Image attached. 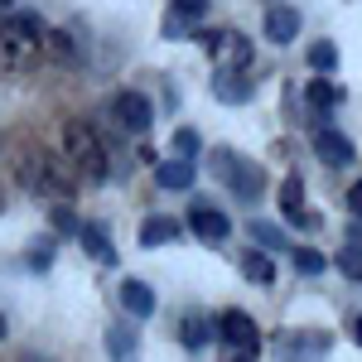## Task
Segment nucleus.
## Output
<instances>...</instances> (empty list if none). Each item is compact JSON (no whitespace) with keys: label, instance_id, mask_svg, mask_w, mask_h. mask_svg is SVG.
Segmentation results:
<instances>
[{"label":"nucleus","instance_id":"obj_1","mask_svg":"<svg viewBox=\"0 0 362 362\" xmlns=\"http://www.w3.org/2000/svg\"><path fill=\"white\" fill-rule=\"evenodd\" d=\"M15 179L29 194H54V198H73L83 184L78 169L63 155H49V150H15Z\"/></svg>","mask_w":362,"mask_h":362},{"label":"nucleus","instance_id":"obj_2","mask_svg":"<svg viewBox=\"0 0 362 362\" xmlns=\"http://www.w3.org/2000/svg\"><path fill=\"white\" fill-rule=\"evenodd\" d=\"M58 140H63V160L78 169V179H83V184H107V174H112L107 145H102V136L87 126L83 116H68V121H63V131H58Z\"/></svg>","mask_w":362,"mask_h":362},{"label":"nucleus","instance_id":"obj_3","mask_svg":"<svg viewBox=\"0 0 362 362\" xmlns=\"http://www.w3.org/2000/svg\"><path fill=\"white\" fill-rule=\"evenodd\" d=\"M44 34H49V25H44L39 15H15V20H5V25H0V68H5V73L29 68L34 58L44 54Z\"/></svg>","mask_w":362,"mask_h":362},{"label":"nucleus","instance_id":"obj_4","mask_svg":"<svg viewBox=\"0 0 362 362\" xmlns=\"http://www.w3.org/2000/svg\"><path fill=\"white\" fill-rule=\"evenodd\" d=\"M208 169H213L242 203H256V198L266 194V169L256 165V160H247V155H237V150H213V155H208Z\"/></svg>","mask_w":362,"mask_h":362},{"label":"nucleus","instance_id":"obj_5","mask_svg":"<svg viewBox=\"0 0 362 362\" xmlns=\"http://www.w3.org/2000/svg\"><path fill=\"white\" fill-rule=\"evenodd\" d=\"M208 49H213V68H218V73H242L251 63V39L242 29H218V34L208 39Z\"/></svg>","mask_w":362,"mask_h":362},{"label":"nucleus","instance_id":"obj_6","mask_svg":"<svg viewBox=\"0 0 362 362\" xmlns=\"http://www.w3.org/2000/svg\"><path fill=\"white\" fill-rule=\"evenodd\" d=\"M112 116L121 131H131V136H145L150 131V121H155V107H150V97H140V92H116L112 97Z\"/></svg>","mask_w":362,"mask_h":362},{"label":"nucleus","instance_id":"obj_7","mask_svg":"<svg viewBox=\"0 0 362 362\" xmlns=\"http://www.w3.org/2000/svg\"><path fill=\"white\" fill-rule=\"evenodd\" d=\"M329 348H334V338L324 334V329H309V334H280L276 338V353L285 362H319Z\"/></svg>","mask_w":362,"mask_h":362},{"label":"nucleus","instance_id":"obj_8","mask_svg":"<svg viewBox=\"0 0 362 362\" xmlns=\"http://www.w3.org/2000/svg\"><path fill=\"white\" fill-rule=\"evenodd\" d=\"M218 338H223V343H232L242 358H251V353L261 348V329L251 324V314H242V309H227L223 319H218Z\"/></svg>","mask_w":362,"mask_h":362},{"label":"nucleus","instance_id":"obj_9","mask_svg":"<svg viewBox=\"0 0 362 362\" xmlns=\"http://www.w3.org/2000/svg\"><path fill=\"white\" fill-rule=\"evenodd\" d=\"M280 213H285L295 227H319L324 223L319 213L305 208V179H300V174H285V184H280Z\"/></svg>","mask_w":362,"mask_h":362},{"label":"nucleus","instance_id":"obj_10","mask_svg":"<svg viewBox=\"0 0 362 362\" xmlns=\"http://www.w3.org/2000/svg\"><path fill=\"white\" fill-rule=\"evenodd\" d=\"M189 227H194V237H203V242H227V232H232L223 208L198 203V198H194V208H189Z\"/></svg>","mask_w":362,"mask_h":362},{"label":"nucleus","instance_id":"obj_11","mask_svg":"<svg viewBox=\"0 0 362 362\" xmlns=\"http://www.w3.org/2000/svg\"><path fill=\"white\" fill-rule=\"evenodd\" d=\"M314 155L329 169H348L353 165V140L343 131H334V126H324V131H314Z\"/></svg>","mask_w":362,"mask_h":362},{"label":"nucleus","instance_id":"obj_12","mask_svg":"<svg viewBox=\"0 0 362 362\" xmlns=\"http://www.w3.org/2000/svg\"><path fill=\"white\" fill-rule=\"evenodd\" d=\"M300 34V10L295 5H271L266 10V39L271 44H290Z\"/></svg>","mask_w":362,"mask_h":362},{"label":"nucleus","instance_id":"obj_13","mask_svg":"<svg viewBox=\"0 0 362 362\" xmlns=\"http://www.w3.org/2000/svg\"><path fill=\"white\" fill-rule=\"evenodd\" d=\"M121 309L136 314V319H150L155 314V290L145 280H121Z\"/></svg>","mask_w":362,"mask_h":362},{"label":"nucleus","instance_id":"obj_14","mask_svg":"<svg viewBox=\"0 0 362 362\" xmlns=\"http://www.w3.org/2000/svg\"><path fill=\"white\" fill-rule=\"evenodd\" d=\"M179 232H184V227L160 213V218H145V223H140L136 242H140V247H169V242H179Z\"/></svg>","mask_w":362,"mask_h":362},{"label":"nucleus","instance_id":"obj_15","mask_svg":"<svg viewBox=\"0 0 362 362\" xmlns=\"http://www.w3.org/2000/svg\"><path fill=\"white\" fill-rule=\"evenodd\" d=\"M305 102L314 107V112H334V107L348 102V92H343L338 83H329V78H314V83L305 87Z\"/></svg>","mask_w":362,"mask_h":362},{"label":"nucleus","instance_id":"obj_16","mask_svg":"<svg viewBox=\"0 0 362 362\" xmlns=\"http://www.w3.org/2000/svg\"><path fill=\"white\" fill-rule=\"evenodd\" d=\"M237 261H242V276H247L251 285H276V261H271V256H266L261 247L242 251Z\"/></svg>","mask_w":362,"mask_h":362},{"label":"nucleus","instance_id":"obj_17","mask_svg":"<svg viewBox=\"0 0 362 362\" xmlns=\"http://www.w3.org/2000/svg\"><path fill=\"white\" fill-rule=\"evenodd\" d=\"M78 242H83V251L92 256V261H102V266H112V261H116V251H112V237H107V232H102L97 223H87L83 232H78Z\"/></svg>","mask_w":362,"mask_h":362},{"label":"nucleus","instance_id":"obj_18","mask_svg":"<svg viewBox=\"0 0 362 362\" xmlns=\"http://www.w3.org/2000/svg\"><path fill=\"white\" fill-rule=\"evenodd\" d=\"M218 334V324H208L203 314H184V324H179V338H184V348H208Z\"/></svg>","mask_w":362,"mask_h":362},{"label":"nucleus","instance_id":"obj_19","mask_svg":"<svg viewBox=\"0 0 362 362\" xmlns=\"http://www.w3.org/2000/svg\"><path fill=\"white\" fill-rule=\"evenodd\" d=\"M213 92H218L223 102L237 107V102H247V97H251V83L242 78V73H218V68H213Z\"/></svg>","mask_w":362,"mask_h":362},{"label":"nucleus","instance_id":"obj_20","mask_svg":"<svg viewBox=\"0 0 362 362\" xmlns=\"http://www.w3.org/2000/svg\"><path fill=\"white\" fill-rule=\"evenodd\" d=\"M44 54L73 68V63H78V49H73V25H68V29H49V34H44Z\"/></svg>","mask_w":362,"mask_h":362},{"label":"nucleus","instance_id":"obj_21","mask_svg":"<svg viewBox=\"0 0 362 362\" xmlns=\"http://www.w3.org/2000/svg\"><path fill=\"white\" fill-rule=\"evenodd\" d=\"M155 179H160V189H174V194H184V189L194 184V165H184V160H165V165L155 169Z\"/></svg>","mask_w":362,"mask_h":362},{"label":"nucleus","instance_id":"obj_22","mask_svg":"<svg viewBox=\"0 0 362 362\" xmlns=\"http://www.w3.org/2000/svg\"><path fill=\"white\" fill-rule=\"evenodd\" d=\"M247 232H251V242L261 251H285L290 242H285V232H280L276 223H247Z\"/></svg>","mask_w":362,"mask_h":362},{"label":"nucleus","instance_id":"obj_23","mask_svg":"<svg viewBox=\"0 0 362 362\" xmlns=\"http://www.w3.org/2000/svg\"><path fill=\"white\" fill-rule=\"evenodd\" d=\"M309 68H314V78H324V73L338 68V44L334 39H319V44L309 49Z\"/></svg>","mask_w":362,"mask_h":362},{"label":"nucleus","instance_id":"obj_24","mask_svg":"<svg viewBox=\"0 0 362 362\" xmlns=\"http://www.w3.org/2000/svg\"><path fill=\"white\" fill-rule=\"evenodd\" d=\"M107 353H112V358H131V353H136V334L121 329V324H112V329H107Z\"/></svg>","mask_w":362,"mask_h":362},{"label":"nucleus","instance_id":"obj_25","mask_svg":"<svg viewBox=\"0 0 362 362\" xmlns=\"http://www.w3.org/2000/svg\"><path fill=\"white\" fill-rule=\"evenodd\" d=\"M169 145H174V155H179V160L189 165V160H194V155H198V145H203V140H198V131H194V126H179Z\"/></svg>","mask_w":362,"mask_h":362},{"label":"nucleus","instance_id":"obj_26","mask_svg":"<svg viewBox=\"0 0 362 362\" xmlns=\"http://www.w3.org/2000/svg\"><path fill=\"white\" fill-rule=\"evenodd\" d=\"M290 261H295V271H305V276H319V271L329 266L314 247H290Z\"/></svg>","mask_w":362,"mask_h":362},{"label":"nucleus","instance_id":"obj_27","mask_svg":"<svg viewBox=\"0 0 362 362\" xmlns=\"http://www.w3.org/2000/svg\"><path fill=\"white\" fill-rule=\"evenodd\" d=\"M334 261H338V271H343L348 280H362V247H358V242H348Z\"/></svg>","mask_w":362,"mask_h":362},{"label":"nucleus","instance_id":"obj_28","mask_svg":"<svg viewBox=\"0 0 362 362\" xmlns=\"http://www.w3.org/2000/svg\"><path fill=\"white\" fill-rule=\"evenodd\" d=\"M49 261H54V242H34L29 247V266L34 271H49Z\"/></svg>","mask_w":362,"mask_h":362},{"label":"nucleus","instance_id":"obj_29","mask_svg":"<svg viewBox=\"0 0 362 362\" xmlns=\"http://www.w3.org/2000/svg\"><path fill=\"white\" fill-rule=\"evenodd\" d=\"M194 20H184V15H174V10H169V20H165V39H189V34H194Z\"/></svg>","mask_w":362,"mask_h":362},{"label":"nucleus","instance_id":"obj_30","mask_svg":"<svg viewBox=\"0 0 362 362\" xmlns=\"http://www.w3.org/2000/svg\"><path fill=\"white\" fill-rule=\"evenodd\" d=\"M174 5V15H184V20H198L203 10H208V0H169Z\"/></svg>","mask_w":362,"mask_h":362},{"label":"nucleus","instance_id":"obj_31","mask_svg":"<svg viewBox=\"0 0 362 362\" xmlns=\"http://www.w3.org/2000/svg\"><path fill=\"white\" fill-rule=\"evenodd\" d=\"M54 223H58V232H78V223H73V213H68V208H58Z\"/></svg>","mask_w":362,"mask_h":362},{"label":"nucleus","instance_id":"obj_32","mask_svg":"<svg viewBox=\"0 0 362 362\" xmlns=\"http://www.w3.org/2000/svg\"><path fill=\"white\" fill-rule=\"evenodd\" d=\"M348 208H353V213H358V218H362V179H358V184H353V189H348Z\"/></svg>","mask_w":362,"mask_h":362},{"label":"nucleus","instance_id":"obj_33","mask_svg":"<svg viewBox=\"0 0 362 362\" xmlns=\"http://www.w3.org/2000/svg\"><path fill=\"white\" fill-rule=\"evenodd\" d=\"M348 334H353V343H362V314H348Z\"/></svg>","mask_w":362,"mask_h":362},{"label":"nucleus","instance_id":"obj_34","mask_svg":"<svg viewBox=\"0 0 362 362\" xmlns=\"http://www.w3.org/2000/svg\"><path fill=\"white\" fill-rule=\"evenodd\" d=\"M348 242H358V247H362V223H358V227H353V237H348Z\"/></svg>","mask_w":362,"mask_h":362},{"label":"nucleus","instance_id":"obj_35","mask_svg":"<svg viewBox=\"0 0 362 362\" xmlns=\"http://www.w3.org/2000/svg\"><path fill=\"white\" fill-rule=\"evenodd\" d=\"M5 334H10V324H5V314H0V343H5Z\"/></svg>","mask_w":362,"mask_h":362},{"label":"nucleus","instance_id":"obj_36","mask_svg":"<svg viewBox=\"0 0 362 362\" xmlns=\"http://www.w3.org/2000/svg\"><path fill=\"white\" fill-rule=\"evenodd\" d=\"M0 213H5V189H0Z\"/></svg>","mask_w":362,"mask_h":362},{"label":"nucleus","instance_id":"obj_37","mask_svg":"<svg viewBox=\"0 0 362 362\" xmlns=\"http://www.w3.org/2000/svg\"><path fill=\"white\" fill-rule=\"evenodd\" d=\"M237 362H251V358H237Z\"/></svg>","mask_w":362,"mask_h":362}]
</instances>
